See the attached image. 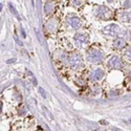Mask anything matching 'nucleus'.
Instances as JSON below:
<instances>
[{
    "mask_svg": "<svg viewBox=\"0 0 131 131\" xmlns=\"http://www.w3.org/2000/svg\"><path fill=\"white\" fill-rule=\"evenodd\" d=\"M126 56H127L129 59H131V46L127 49V51H126Z\"/></svg>",
    "mask_w": 131,
    "mask_h": 131,
    "instance_id": "obj_12",
    "label": "nucleus"
},
{
    "mask_svg": "<svg viewBox=\"0 0 131 131\" xmlns=\"http://www.w3.org/2000/svg\"><path fill=\"white\" fill-rule=\"evenodd\" d=\"M68 21H69L70 25H71L73 28H79V27H81V25H82L81 19H79V18H77V17H73V18H71V19L68 20Z\"/></svg>",
    "mask_w": 131,
    "mask_h": 131,
    "instance_id": "obj_9",
    "label": "nucleus"
},
{
    "mask_svg": "<svg viewBox=\"0 0 131 131\" xmlns=\"http://www.w3.org/2000/svg\"><path fill=\"white\" fill-rule=\"evenodd\" d=\"M57 26H58V20H56V19H50L46 23V27L49 31H53L57 28Z\"/></svg>",
    "mask_w": 131,
    "mask_h": 131,
    "instance_id": "obj_8",
    "label": "nucleus"
},
{
    "mask_svg": "<svg viewBox=\"0 0 131 131\" xmlns=\"http://www.w3.org/2000/svg\"><path fill=\"white\" fill-rule=\"evenodd\" d=\"M129 122H130V123H131V118H130V119H129Z\"/></svg>",
    "mask_w": 131,
    "mask_h": 131,
    "instance_id": "obj_16",
    "label": "nucleus"
},
{
    "mask_svg": "<svg viewBox=\"0 0 131 131\" xmlns=\"http://www.w3.org/2000/svg\"><path fill=\"white\" fill-rule=\"evenodd\" d=\"M9 8H10V9H12V13H13L14 15H16V16H18V14L16 13V9L14 8V6H13V4H10V3H9Z\"/></svg>",
    "mask_w": 131,
    "mask_h": 131,
    "instance_id": "obj_13",
    "label": "nucleus"
},
{
    "mask_svg": "<svg viewBox=\"0 0 131 131\" xmlns=\"http://www.w3.org/2000/svg\"><path fill=\"white\" fill-rule=\"evenodd\" d=\"M103 58H104L103 52L100 50H96V49L90 50L88 52V56H87V59L91 63H100L103 60Z\"/></svg>",
    "mask_w": 131,
    "mask_h": 131,
    "instance_id": "obj_2",
    "label": "nucleus"
},
{
    "mask_svg": "<svg viewBox=\"0 0 131 131\" xmlns=\"http://www.w3.org/2000/svg\"><path fill=\"white\" fill-rule=\"evenodd\" d=\"M53 8H54V6H53V4H52L50 1H47V2L44 4V12H45L46 14L52 13V12H53Z\"/></svg>",
    "mask_w": 131,
    "mask_h": 131,
    "instance_id": "obj_11",
    "label": "nucleus"
},
{
    "mask_svg": "<svg viewBox=\"0 0 131 131\" xmlns=\"http://www.w3.org/2000/svg\"><path fill=\"white\" fill-rule=\"evenodd\" d=\"M14 61H15V59H12V60H8V61H7V63H13Z\"/></svg>",
    "mask_w": 131,
    "mask_h": 131,
    "instance_id": "obj_14",
    "label": "nucleus"
},
{
    "mask_svg": "<svg viewBox=\"0 0 131 131\" xmlns=\"http://www.w3.org/2000/svg\"><path fill=\"white\" fill-rule=\"evenodd\" d=\"M103 77H104V71L100 68H97L90 74V80L91 81H100Z\"/></svg>",
    "mask_w": 131,
    "mask_h": 131,
    "instance_id": "obj_6",
    "label": "nucleus"
},
{
    "mask_svg": "<svg viewBox=\"0 0 131 131\" xmlns=\"http://www.w3.org/2000/svg\"><path fill=\"white\" fill-rule=\"evenodd\" d=\"M74 40L80 45L86 44V43L88 42V36H87V35H83V34H79V35H75L74 36Z\"/></svg>",
    "mask_w": 131,
    "mask_h": 131,
    "instance_id": "obj_7",
    "label": "nucleus"
},
{
    "mask_svg": "<svg viewBox=\"0 0 131 131\" xmlns=\"http://www.w3.org/2000/svg\"><path fill=\"white\" fill-rule=\"evenodd\" d=\"M82 58L80 54L78 53H72L69 56L68 58V64H69V66L74 68V69H79L81 66H82Z\"/></svg>",
    "mask_w": 131,
    "mask_h": 131,
    "instance_id": "obj_1",
    "label": "nucleus"
},
{
    "mask_svg": "<svg viewBox=\"0 0 131 131\" xmlns=\"http://www.w3.org/2000/svg\"><path fill=\"white\" fill-rule=\"evenodd\" d=\"M95 15L99 18H101V19L108 20L111 16V10L109 9L108 7H106V6H100L99 8H97Z\"/></svg>",
    "mask_w": 131,
    "mask_h": 131,
    "instance_id": "obj_3",
    "label": "nucleus"
},
{
    "mask_svg": "<svg viewBox=\"0 0 131 131\" xmlns=\"http://www.w3.org/2000/svg\"><path fill=\"white\" fill-rule=\"evenodd\" d=\"M113 45H114V47H115V48H123V47L126 45V42H125V40H124V39L119 38V39H116V40L114 41Z\"/></svg>",
    "mask_w": 131,
    "mask_h": 131,
    "instance_id": "obj_10",
    "label": "nucleus"
},
{
    "mask_svg": "<svg viewBox=\"0 0 131 131\" xmlns=\"http://www.w3.org/2000/svg\"><path fill=\"white\" fill-rule=\"evenodd\" d=\"M128 77H129V79L131 80V70H130V71L128 72Z\"/></svg>",
    "mask_w": 131,
    "mask_h": 131,
    "instance_id": "obj_15",
    "label": "nucleus"
},
{
    "mask_svg": "<svg viewBox=\"0 0 131 131\" xmlns=\"http://www.w3.org/2000/svg\"><path fill=\"white\" fill-rule=\"evenodd\" d=\"M103 32H104L106 36L114 37V36H116L118 32H119V27L117 25H115V24H111V25L106 26V28L103 30Z\"/></svg>",
    "mask_w": 131,
    "mask_h": 131,
    "instance_id": "obj_4",
    "label": "nucleus"
},
{
    "mask_svg": "<svg viewBox=\"0 0 131 131\" xmlns=\"http://www.w3.org/2000/svg\"><path fill=\"white\" fill-rule=\"evenodd\" d=\"M108 65L110 66L111 68H113V69H119L122 67V61H121V59H119L118 57H115V56H113V57H111L110 59H109V61H108Z\"/></svg>",
    "mask_w": 131,
    "mask_h": 131,
    "instance_id": "obj_5",
    "label": "nucleus"
}]
</instances>
